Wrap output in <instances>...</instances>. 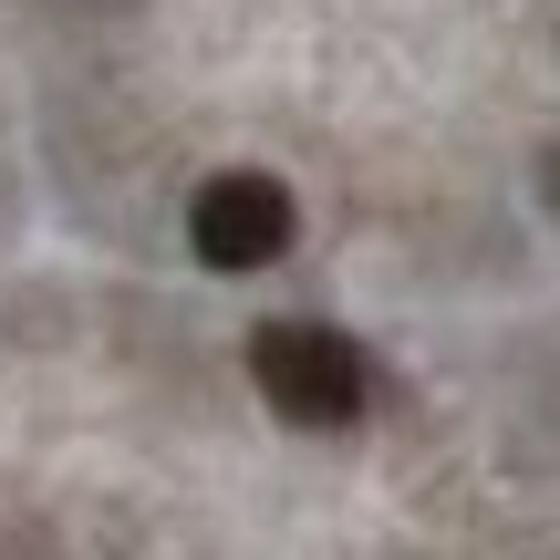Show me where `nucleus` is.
<instances>
[{
  "mask_svg": "<svg viewBox=\"0 0 560 560\" xmlns=\"http://www.w3.org/2000/svg\"><path fill=\"white\" fill-rule=\"evenodd\" d=\"M249 374H260V395L291 425H353L363 395H374L363 353L342 332H322V322H260L249 332Z\"/></svg>",
  "mask_w": 560,
  "mask_h": 560,
  "instance_id": "obj_1",
  "label": "nucleus"
},
{
  "mask_svg": "<svg viewBox=\"0 0 560 560\" xmlns=\"http://www.w3.org/2000/svg\"><path fill=\"white\" fill-rule=\"evenodd\" d=\"M291 187L260 177V166H229V177L198 187V208H187V249H198L208 270H270L280 249H291Z\"/></svg>",
  "mask_w": 560,
  "mask_h": 560,
  "instance_id": "obj_2",
  "label": "nucleus"
},
{
  "mask_svg": "<svg viewBox=\"0 0 560 560\" xmlns=\"http://www.w3.org/2000/svg\"><path fill=\"white\" fill-rule=\"evenodd\" d=\"M550 198H560V156H550Z\"/></svg>",
  "mask_w": 560,
  "mask_h": 560,
  "instance_id": "obj_3",
  "label": "nucleus"
}]
</instances>
